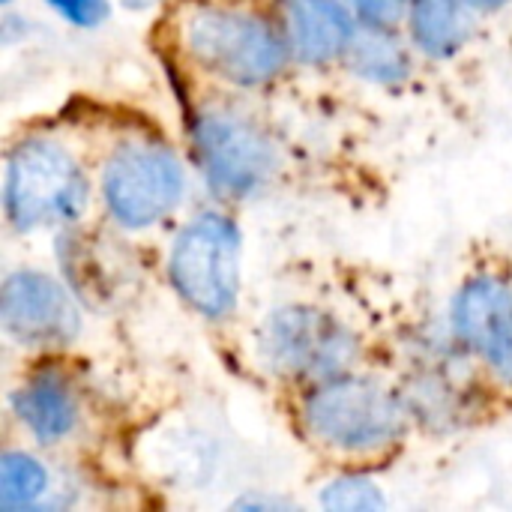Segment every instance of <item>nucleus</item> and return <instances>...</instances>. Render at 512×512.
Listing matches in <instances>:
<instances>
[{
    "label": "nucleus",
    "instance_id": "f257e3e1",
    "mask_svg": "<svg viewBox=\"0 0 512 512\" xmlns=\"http://www.w3.org/2000/svg\"><path fill=\"white\" fill-rule=\"evenodd\" d=\"M177 36L195 66L234 87L273 81L291 51L267 18L237 6H195L180 18Z\"/></svg>",
    "mask_w": 512,
    "mask_h": 512
},
{
    "label": "nucleus",
    "instance_id": "f03ea898",
    "mask_svg": "<svg viewBox=\"0 0 512 512\" xmlns=\"http://www.w3.org/2000/svg\"><path fill=\"white\" fill-rule=\"evenodd\" d=\"M300 420L315 444L348 456H372L396 447L408 423L393 390L351 372L312 384L300 402Z\"/></svg>",
    "mask_w": 512,
    "mask_h": 512
},
{
    "label": "nucleus",
    "instance_id": "7ed1b4c3",
    "mask_svg": "<svg viewBox=\"0 0 512 512\" xmlns=\"http://www.w3.org/2000/svg\"><path fill=\"white\" fill-rule=\"evenodd\" d=\"M87 195L90 186L75 156L48 138H27L6 159L3 204L18 231L75 222Z\"/></svg>",
    "mask_w": 512,
    "mask_h": 512
},
{
    "label": "nucleus",
    "instance_id": "20e7f679",
    "mask_svg": "<svg viewBox=\"0 0 512 512\" xmlns=\"http://www.w3.org/2000/svg\"><path fill=\"white\" fill-rule=\"evenodd\" d=\"M258 354L273 375L318 384L351 372L360 357V339L324 309L282 306L261 324Z\"/></svg>",
    "mask_w": 512,
    "mask_h": 512
},
{
    "label": "nucleus",
    "instance_id": "39448f33",
    "mask_svg": "<svg viewBox=\"0 0 512 512\" xmlns=\"http://www.w3.org/2000/svg\"><path fill=\"white\" fill-rule=\"evenodd\" d=\"M240 246L237 225L222 213H201L177 234L168 279L192 312L210 321L234 312L240 294Z\"/></svg>",
    "mask_w": 512,
    "mask_h": 512
},
{
    "label": "nucleus",
    "instance_id": "423d86ee",
    "mask_svg": "<svg viewBox=\"0 0 512 512\" xmlns=\"http://www.w3.org/2000/svg\"><path fill=\"white\" fill-rule=\"evenodd\" d=\"M186 174L174 150L156 141L120 144L102 171V198L111 219L141 231L165 219L183 198Z\"/></svg>",
    "mask_w": 512,
    "mask_h": 512
},
{
    "label": "nucleus",
    "instance_id": "0eeeda50",
    "mask_svg": "<svg viewBox=\"0 0 512 512\" xmlns=\"http://www.w3.org/2000/svg\"><path fill=\"white\" fill-rule=\"evenodd\" d=\"M192 147L213 192L249 198L276 174L279 153L267 132L243 114L210 108L192 120Z\"/></svg>",
    "mask_w": 512,
    "mask_h": 512
},
{
    "label": "nucleus",
    "instance_id": "6e6552de",
    "mask_svg": "<svg viewBox=\"0 0 512 512\" xmlns=\"http://www.w3.org/2000/svg\"><path fill=\"white\" fill-rule=\"evenodd\" d=\"M0 321L3 330L27 348H63L81 330V315L69 291L39 270H18L6 276Z\"/></svg>",
    "mask_w": 512,
    "mask_h": 512
},
{
    "label": "nucleus",
    "instance_id": "1a4fd4ad",
    "mask_svg": "<svg viewBox=\"0 0 512 512\" xmlns=\"http://www.w3.org/2000/svg\"><path fill=\"white\" fill-rule=\"evenodd\" d=\"M453 333L489 372L512 387V288L504 279L477 276L453 300Z\"/></svg>",
    "mask_w": 512,
    "mask_h": 512
},
{
    "label": "nucleus",
    "instance_id": "9d476101",
    "mask_svg": "<svg viewBox=\"0 0 512 512\" xmlns=\"http://www.w3.org/2000/svg\"><path fill=\"white\" fill-rule=\"evenodd\" d=\"M285 39L294 57L321 66L354 45V21L339 0H279Z\"/></svg>",
    "mask_w": 512,
    "mask_h": 512
},
{
    "label": "nucleus",
    "instance_id": "9b49d317",
    "mask_svg": "<svg viewBox=\"0 0 512 512\" xmlns=\"http://www.w3.org/2000/svg\"><path fill=\"white\" fill-rule=\"evenodd\" d=\"M12 411L39 444L63 441L78 423V399L57 375H33L24 381L12 393Z\"/></svg>",
    "mask_w": 512,
    "mask_h": 512
},
{
    "label": "nucleus",
    "instance_id": "f8f14e48",
    "mask_svg": "<svg viewBox=\"0 0 512 512\" xmlns=\"http://www.w3.org/2000/svg\"><path fill=\"white\" fill-rule=\"evenodd\" d=\"M468 0H411L408 27L417 48L429 57H456L471 39L474 18Z\"/></svg>",
    "mask_w": 512,
    "mask_h": 512
},
{
    "label": "nucleus",
    "instance_id": "ddd939ff",
    "mask_svg": "<svg viewBox=\"0 0 512 512\" xmlns=\"http://www.w3.org/2000/svg\"><path fill=\"white\" fill-rule=\"evenodd\" d=\"M345 57L351 69L372 84H402L411 75L408 51L390 30L369 27V33L354 39Z\"/></svg>",
    "mask_w": 512,
    "mask_h": 512
},
{
    "label": "nucleus",
    "instance_id": "4468645a",
    "mask_svg": "<svg viewBox=\"0 0 512 512\" xmlns=\"http://www.w3.org/2000/svg\"><path fill=\"white\" fill-rule=\"evenodd\" d=\"M48 492V471L24 450H6L0 459V504L3 510L33 507Z\"/></svg>",
    "mask_w": 512,
    "mask_h": 512
},
{
    "label": "nucleus",
    "instance_id": "2eb2a0df",
    "mask_svg": "<svg viewBox=\"0 0 512 512\" xmlns=\"http://www.w3.org/2000/svg\"><path fill=\"white\" fill-rule=\"evenodd\" d=\"M384 495L381 489L360 474H348V477H336L321 489V507L327 510H345V512H366V510H384Z\"/></svg>",
    "mask_w": 512,
    "mask_h": 512
},
{
    "label": "nucleus",
    "instance_id": "dca6fc26",
    "mask_svg": "<svg viewBox=\"0 0 512 512\" xmlns=\"http://www.w3.org/2000/svg\"><path fill=\"white\" fill-rule=\"evenodd\" d=\"M348 3L366 27L393 30L402 18H408L411 0H348Z\"/></svg>",
    "mask_w": 512,
    "mask_h": 512
},
{
    "label": "nucleus",
    "instance_id": "f3484780",
    "mask_svg": "<svg viewBox=\"0 0 512 512\" xmlns=\"http://www.w3.org/2000/svg\"><path fill=\"white\" fill-rule=\"evenodd\" d=\"M45 3L75 27H99L111 12L108 0H45Z\"/></svg>",
    "mask_w": 512,
    "mask_h": 512
},
{
    "label": "nucleus",
    "instance_id": "a211bd4d",
    "mask_svg": "<svg viewBox=\"0 0 512 512\" xmlns=\"http://www.w3.org/2000/svg\"><path fill=\"white\" fill-rule=\"evenodd\" d=\"M474 9H486V12H492V9H501V6H507L510 0H468Z\"/></svg>",
    "mask_w": 512,
    "mask_h": 512
},
{
    "label": "nucleus",
    "instance_id": "6ab92c4d",
    "mask_svg": "<svg viewBox=\"0 0 512 512\" xmlns=\"http://www.w3.org/2000/svg\"><path fill=\"white\" fill-rule=\"evenodd\" d=\"M120 3H123L126 9H135V12H138V9H147V6H153V3H159V0H120Z\"/></svg>",
    "mask_w": 512,
    "mask_h": 512
},
{
    "label": "nucleus",
    "instance_id": "aec40b11",
    "mask_svg": "<svg viewBox=\"0 0 512 512\" xmlns=\"http://www.w3.org/2000/svg\"><path fill=\"white\" fill-rule=\"evenodd\" d=\"M3 3H9V0H3Z\"/></svg>",
    "mask_w": 512,
    "mask_h": 512
}]
</instances>
